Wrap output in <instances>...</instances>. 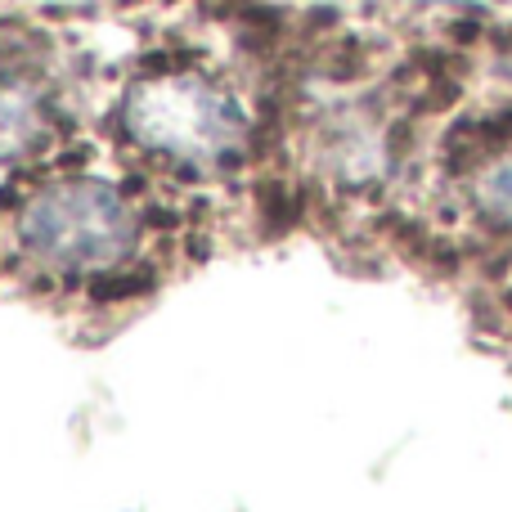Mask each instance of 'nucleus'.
<instances>
[{"label": "nucleus", "mask_w": 512, "mask_h": 512, "mask_svg": "<svg viewBox=\"0 0 512 512\" xmlns=\"http://www.w3.org/2000/svg\"><path fill=\"white\" fill-rule=\"evenodd\" d=\"M50 135V117L32 86L0 81V162H18Z\"/></svg>", "instance_id": "obj_3"}, {"label": "nucleus", "mask_w": 512, "mask_h": 512, "mask_svg": "<svg viewBox=\"0 0 512 512\" xmlns=\"http://www.w3.org/2000/svg\"><path fill=\"white\" fill-rule=\"evenodd\" d=\"M135 212L104 180H59L27 198L18 243L54 274H99L135 252Z\"/></svg>", "instance_id": "obj_2"}, {"label": "nucleus", "mask_w": 512, "mask_h": 512, "mask_svg": "<svg viewBox=\"0 0 512 512\" xmlns=\"http://www.w3.org/2000/svg\"><path fill=\"white\" fill-rule=\"evenodd\" d=\"M126 131L140 149L185 171H221L248 149V113L203 77H153L126 95Z\"/></svg>", "instance_id": "obj_1"}]
</instances>
